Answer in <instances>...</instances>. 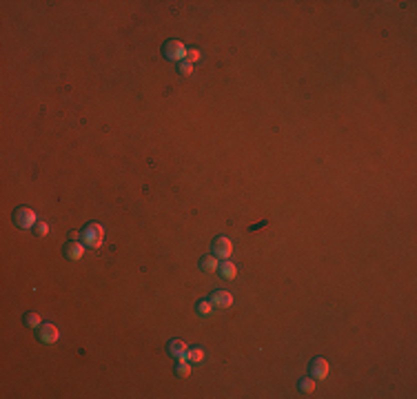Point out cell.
Segmentation results:
<instances>
[{"label": "cell", "mask_w": 417, "mask_h": 399, "mask_svg": "<svg viewBox=\"0 0 417 399\" xmlns=\"http://www.w3.org/2000/svg\"><path fill=\"white\" fill-rule=\"evenodd\" d=\"M80 238H82V244H85V246L98 248L102 242H105V228H102V224L91 222V224H87V226L82 228Z\"/></svg>", "instance_id": "1"}, {"label": "cell", "mask_w": 417, "mask_h": 399, "mask_svg": "<svg viewBox=\"0 0 417 399\" xmlns=\"http://www.w3.org/2000/svg\"><path fill=\"white\" fill-rule=\"evenodd\" d=\"M187 47H184V42L182 40H176V38H171V40H167L164 42V47H162V56L167 60H171V62H182V60H187Z\"/></svg>", "instance_id": "2"}, {"label": "cell", "mask_w": 417, "mask_h": 399, "mask_svg": "<svg viewBox=\"0 0 417 399\" xmlns=\"http://www.w3.org/2000/svg\"><path fill=\"white\" fill-rule=\"evenodd\" d=\"M12 218L18 228H34L36 224H38V216H36V211L29 206H18Z\"/></svg>", "instance_id": "3"}, {"label": "cell", "mask_w": 417, "mask_h": 399, "mask_svg": "<svg viewBox=\"0 0 417 399\" xmlns=\"http://www.w3.org/2000/svg\"><path fill=\"white\" fill-rule=\"evenodd\" d=\"M215 258H222V260H229L231 253H233V242H231L226 235H220V238L213 240V246H211Z\"/></svg>", "instance_id": "4"}, {"label": "cell", "mask_w": 417, "mask_h": 399, "mask_svg": "<svg viewBox=\"0 0 417 399\" xmlns=\"http://www.w3.org/2000/svg\"><path fill=\"white\" fill-rule=\"evenodd\" d=\"M58 337H60V332H58V328H56L54 324H40L38 326V342H40V344H45V346L56 344Z\"/></svg>", "instance_id": "5"}, {"label": "cell", "mask_w": 417, "mask_h": 399, "mask_svg": "<svg viewBox=\"0 0 417 399\" xmlns=\"http://www.w3.org/2000/svg\"><path fill=\"white\" fill-rule=\"evenodd\" d=\"M187 344H184L182 340H171L167 344V352L173 357V360H178V362H187Z\"/></svg>", "instance_id": "6"}, {"label": "cell", "mask_w": 417, "mask_h": 399, "mask_svg": "<svg viewBox=\"0 0 417 399\" xmlns=\"http://www.w3.org/2000/svg\"><path fill=\"white\" fill-rule=\"evenodd\" d=\"M308 372H311L313 380H324L328 375V362L324 357H315L311 362V366H308Z\"/></svg>", "instance_id": "7"}, {"label": "cell", "mask_w": 417, "mask_h": 399, "mask_svg": "<svg viewBox=\"0 0 417 399\" xmlns=\"http://www.w3.org/2000/svg\"><path fill=\"white\" fill-rule=\"evenodd\" d=\"M211 302H213L215 308H229V306H233V295L229 290H213Z\"/></svg>", "instance_id": "8"}, {"label": "cell", "mask_w": 417, "mask_h": 399, "mask_svg": "<svg viewBox=\"0 0 417 399\" xmlns=\"http://www.w3.org/2000/svg\"><path fill=\"white\" fill-rule=\"evenodd\" d=\"M82 255H85V244H80V242L65 244V258L67 260H71V262H78V260H82Z\"/></svg>", "instance_id": "9"}, {"label": "cell", "mask_w": 417, "mask_h": 399, "mask_svg": "<svg viewBox=\"0 0 417 399\" xmlns=\"http://www.w3.org/2000/svg\"><path fill=\"white\" fill-rule=\"evenodd\" d=\"M218 273L222 280H235L238 278V266L233 262H229V260H224V262H220V266H218Z\"/></svg>", "instance_id": "10"}, {"label": "cell", "mask_w": 417, "mask_h": 399, "mask_svg": "<svg viewBox=\"0 0 417 399\" xmlns=\"http://www.w3.org/2000/svg\"><path fill=\"white\" fill-rule=\"evenodd\" d=\"M218 258L215 255H204L202 260H200V270H204V273H213V270H218Z\"/></svg>", "instance_id": "11"}, {"label": "cell", "mask_w": 417, "mask_h": 399, "mask_svg": "<svg viewBox=\"0 0 417 399\" xmlns=\"http://www.w3.org/2000/svg\"><path fill=\"white\" fill-rule=\"evenodd\" d=\"M213 302L211 300H200L198 304H195V310H198V315H202V317H209L211 313H213Z\"/></svg>", "instance_id": "12"}, {"label": "cell", "mask_w": 417, "mask_h": 399, "mask_svg": "<svg viewBox=\"0 0 417 399\" xmlns=\"http://www.w3.org/2000/svg\"><path fill=\"white\" fill-rule=\"evenodd\" d=\"M187 362H191V364H202V362H204V350L202 348H189L187 350Z\"/></svg>", "instance_id": "13"}, {"label": "cell", "mask_w": 417, "mask_h": 399, "mask_svg": "<svg viewBox=\"0 0 417 399\" xmlns=\"http://www.w3.org/2000/svg\"><path fill=\"white\" fill-rule=\"evenodd\" d=\"M297 388H300L304 395H311V392L315 390V380H313V377H304V380H300Z\"/></svg>", "instance_id": "14"}, {"label": "cell", "mask_w": 417, "mask_h": 399, "mask_svg": "<svg viewBox=\"0 0 417 399\" xmlns=\"http://www.w3.org/2000/svg\"><path fill=\"white\" fill-rule=\"evenodd\" d=\"M25 326L27 328H38L40 324H43V320H40V315L38 313H25Z\"/></svg>", "instance_id": "15"}, {"label": "cell", "mask_w": 417, "mask_h": 399, "mask_svg": "<svg viewBox=\"0 0 417 399\" xmlns=\"http://www.w3.org/2000/svg\"><path fill=\"white\" fill-rule=\"evenodd\" d=\"M191 375V362H178V377Z\"/></svg>", "instance_id": "16"}, {"label": "cell", "mask_w": 417, "mask_h": 399, "mask_svg": "<svg viewBox=\"0 0 417 399\" xmlns=\"http://www.w3.org/2000/svg\"><path fill=\"white\" fill-rule=\"evenodd\" d=\"M178 71H180V76H191L193 74V64L189 62V60H182V62L178 64Z\"/></svg>", "instance_id": "17"}, {"label": "cell", "mask_w": 417, "mask_h": 399, "mask_svg": "<svg viewBox=\"0 0 417 399\" xmlns=\"http://www.w3.org/2000/svg\"><path fill=\"white\" fill-rule=\"evenodd\" d=\"M187 60H189L191 64H195V62L200 60V51H198V49H189V51H187Z\"/></svg>", "instance_id": "18"}, {"label": "cell", "mask_w": 417, "mask_h": 399, "mask_svg": "<svg viewBox=\"0 0 417 399\" xmlns=\"http://www.w3.org/2000/svg\"><path fill=\"white\" fill-rule=\"evenodd\" d=\"M47 231H49V226L45 222H38L36 224V233H38V238H43V235H47Z\"/></svg>", "instance_id": "19"}]
</instances>
